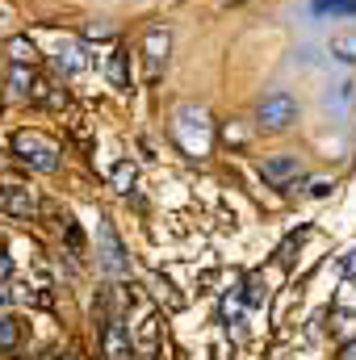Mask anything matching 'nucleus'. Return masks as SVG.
I'll list each match as a JSON object with an SVG mask.
<instances>
[{"label": "nucleus", "instance_id": "7", "mask_svg": "<svg viewBox=\"0 0 356 360\" xmlns=\"http://www.w3.org/2000/svg\"><path fill=\"white\" fill-rule=\"evenodd\" d=\"M0 210H8V214H17V218H30V214L38 210V197H34L30 188L4 184V188H0Z\"/></svg>", "mask_w": 356, "mask_h": 360}, {"label": "nucleus", "instance_id": "4", "mask_svg": "<svg viewBox=\"0 0 356 360\" xmlns=\"http://www.w3.org/2000/svg\"><path fill=\"white\" fill-rule=\"evenodd\" d=\"M256 117H260L265 130H285L298 117V101L289 92H268L265 101H260V109H256Z\"/></svg>", "mask_w": 356, "mask_h": 360}, {"label": "nucleus", "instance_id": "14", "mask_svg": "<svg viewBox=\"0 0 356 360\" xmlns=\"http://www.w3.org/2000/svg\"><path fill=\"white\" fill-rule=\"evenodd\" d=\"M105 76H109V84H113V89H126V51H113V55H109Z\"/></svg>", "mask_w": 356, "mask_h": 360}, {"label": "nucleus", "instance_id": "8", "mask_svg": "<svg viewBox=\"0 0 356 360\" xmlns=\"http://www.w3.org/2000/svg\"><path fill=\"white\" fill-rule=\"evenodd\" d=\"M105 356L109 360H130L134 356V348H130V331H126L122 323H109V327H105Z\"/></svg>", "mask_w": 356, "mask_h": 360}, {"label": "nucleus", "instance_id": "24", "mask_svg": "<svg viewBox=\"0 0 356 360\" xmlns=\"http://www.w3.org/2000/svg\"><path fill=\"white\" fill-rule=\"evenodd\" d=\"M68 360H72V356H68Z\"/></svg>", "mask_w": 356, "mask_h": 360}, {"label": "nucleus", "instance_id": "17", "mask_svg": "<svg viewBox=\"0 0 356 360\" xmlns=\"http://www.w3.org/2000/svg\"><path fill=\"white\" fill-rule=\"evenodd\" d=\"M109 180H113V188H117V193H130V184H134V164H117Z\"/></svg>", "mask_w": 356, "mask_h": 360}, {"label": "nucleus", "instance_id": "22", "mask_svg": "<svg viewBox=\"0 0 356 360\" xmlns=\"http://www.w3.org/2000/svg\"><path fill=\"white\" fill-rule=\"evenodd\" d=\"M340 360H356V344H344V352H340Z\"/></svg>", "mask_w": 356, "mask_h": 360}, {"label": "nucleus", "instance_id": "23", "mask_svg": "<svg viewBox=\"0 0 356 360\" xmlns=\"http://www.w3.org/2000/svg\"><path fill=\"white\" fill-rule=\"evenodd\" d=\"M4 302H8V293H4V285H0V310H4Z\"/></svg>", "mask_w": 356, "mask_h": 360}, {"label": "nucleus", "instance_id": "20", "mask_svg": "<svg viewBox=\"0 0 356 360\" xmlns=\"http://www.w3.org/2000/svg\"><path fill=\"white\" fill-rule=\"evenodd\" d=\"M340 272H344V276H356V248L344 256V260H340Z\"/></svg>", "mask_w": 356, "mask_h": 360}, {"label": "nucleus", "instance_id": "15", "mask_svg": "<svg viewBox=\"0 0 356 360\" xmlns=\"http://www.w3.org/2000/svg\"><path fill=\"white\" fill-rule=\"evenodd\" d=\"M8 84H13V96H30V89H34V76H30V68H25V63H13V76H8Z\"/></svg>", "mask_w": 356, "mask_h": 360}, {"label": "nucleus", "instance_id": "12", "mask_svg": "<svg viewBox=\"0 0 356 360\" xmlns=\"http://www.w3.org/2000/svg\"><path fill=\"white\" fill-rule=\"evenodd\" d=\"M327 51H331L340 63H356V34H336Z\"/></svg>", "mask_w": 356, "mask_h": 360}, {"label": "nucleus", "instance_id": "1", "mask_svg": "<svg viewBox=\"0 0 356 360\" xmlns=\"http://www.w3.org/2000/svg\"><path fill=\"white\" fill-rule=\"evenodd\" d=\"M172 134L189 155H205L210 151V117L201 105H177L172 113Z\"/></svg>", "mask_w": 356, "mask_h": 360}, {"label": "nucleus", "instance_id": "10", "mask_svg": "<svg viewBox=\"0 0 356 360\" xmlns=\"http://www.w3.org/2000/svg\"><path fill=\"white\" fill-rule=\"evenodd\" d=\"M352 96H356V84H352V80H340L336 89L327 92V113L344 117V113H348V105H352Z\"/></svg>", "mask_w": 356, "mask_h": 360}, {"label": "nucleus", "instance_id": "3", "mask_svg": "<svg viewBox=\"0 0 356 360\" xmlns=\"http://www.w3.org/2000/svg\"><path fill=\"white\" fill-rule=\"evenodd\" d=\"M96 264H101L105 276H126V272H130L126 248H122V239L113 235L109 218H96Z\"/></svg>", "mask_w": 356, "mask_h": 360}, {"label": "nucleus", "instance_id": "5", "mask_svg": "<svg viewBox=\"0 0 356 360\" xmlns=\"http://www.w3.org/2000/svg\"><path fill=\"white\" fill-rule=\"evenodd\" d=\"M168 51H172V34L168 30H151L143 42V59H147V80H160L168 68Z\"/></svg>", "mask_w": 356, "mask_h": 360}, {"label": "nucleus", "instance_id": "13", "mask_svg": "<svg viewBox=\"0 0 356 360\" xmlns=\"http://www.w3.org/2000/svg\"><path fill=\"white\" fill-rule=\"evenodd\" d=\"M243 302H248V306H265L268 302V289H265V276H260V272H252V276L243 281Z\"/></svg>", "mask_w": 356, "mask_h": 360}, {"label": "nucleus", "instance_id": "2", "mask_svg": "<svg viewBox=\"0 0 356 360\" xmlns=\"http://www.w3.org/2000/svg\"><path fill=\"white\" fill-rule=\"evenodd\" d=\"M13 151H17V160L30 164L34 172H55V168H59V147H55L46 134H38V130H21V134L13 139Z\"/></svg>", "mask_w": 356, "mask_h": 360}, {"label": "nucleus", "instance_id": "9", "mask_svg": "<svg viewBox=\"0 0 356 360\" xmlns=\"http://www.w3.org/2000/svg\"><path fill=\"white\" fill-rule=\"evenodd\" d=\"M55 68H59L63 76H80V72H84L80 46H76V42H59V51H55Z\"/></svg>", "mask_w": 356, "mask_h": 360}, {"label": "nucleus", "instance_id": "18", "mask_svg": "<svg viewBox=\"0 0 356 360\" xmlns=\"http://www.w3.org/2000/svg\"><path fill=\"white\" fill-rule=\"evenodd\" d=\"M8 51H13V63H34V46H30L25 38H13Z\"/></svg>", "mask_w": 356, "mask_h": 360}, {"label": "nucleus", "instance_id": "16", "mask_svg": "<svg viewBox=\"0 0 356 360\" xmlns=\"http://www.w3.org/2000/svg\"><path fill=\"white\" fill-rule=\"evenodd\" d=\"M17 340H21V327H17L8 314H0V348H4V352H13V348H17Z\"/></svg>", "mask_w": 356, "mask_h": 360}, {"label": "nucleus", "instance_id": "6", "mask_svg": "<svg viewBox=\"0 0 356 360\" xmlns=\"http://www.w3.org/2000/svg\"><path fill=\"white\" fill-rule=\"evenodd\" d=\"M260 176L272 188H289V184H298V176H302V164H298V155H268L265 164H260Z\"/></svg>", "mask_w": 356, "mask_h": 360}, {"label": "nucleus", "instance_id": "21", "mask_svg": "<svg viewBox=\"0 0 356 360\" xmlns=\"http://www.w3.org/2000/svg\"><path fill=\"white\" fill-rule=\"evenodd\" d=\"M8 269H13V264H8V256H0V285L8 281Z\"/></svg>", "mask_w": 356, "mask_h": 360}, {"label": "nucleus", "instance_id": "11", "mask_svg": "<svg viewBox=\"0 0 356 360\" xmlns=\"http://www.w3.org/2000/svg\"><path fill=\"white\" fill-rule=\"evenodd\" d=\"M314 17H356V0H314Z\"/></svg>", "mask_w": 356, "mask_h": 360}, {"label": "nucleus", "instance_id": "19", "mask_svg": "<svg viewBox=\"0 0 356 360\" xmlns=\"http://www.w3.org/2000/svg\"><path fill=\"white\" fill-rule=\"evenodd\" d=\"M84 38H109V21H89L84 25Z\"/></svg>", "mask_w": 356, "mask_h": 360}]
</instances>
